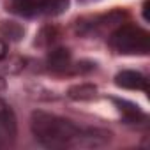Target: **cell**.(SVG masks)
<instances>
[{
  "label": "cell",
  "mask_w": 150,
  "mask_h": 150,
  "mask_svg": "<svg viewBox=\"0 0 150 150\" xmlns=\"http://www.w3.org/2000/svg\"><path fill=\"white\" fill-rule=\"evenodd\" d=\"M30 129L35 139L46 148H78V146H103L111 134L103 129H85L46 111H34Z\"/></svg>",
  "instance_id": "1"
},
{
  "label": "cell",
  "mask_w": 150,
  "mask_h": 150,
  "mask_svg": "<svg viewBox=\"0 0 150 150\" xmlns=\"http://www.w3.org/2000/svg\"><path fill=\"white\" fill-rule=\"evenodd\" d=\"M110 46L120 55H146L150 51V35L136 25H118L110 34Z\"/></svg>",
  "instance_id": "2"
},
{
  "label": "cell",
  "mask_w": 150,
  "mask_h": 150,
  "mask_svg": "<svg viewBox=\"0 0 150 150\" xmlns=\"http://www.w3.org/2000/svg\"><path fill=\"white\" fill-rule=\"evenodd\" d=\"M125 18L124 13L120 11H113L110 14L104 16H96V18H85L80 20L76 23V32L81 35H96V34H104L110 28H117L118 25H122V20Z\"/></svg>",
  "instance_id": "3"
},
{
  "label": "cell",
  "mask_w": 150,
  "mask_h": 150,
  "mask_svg": "<svg viewBox=\"0 0 150 150\" xmlns=\"http://www.w3.org/2000/svg\"><path fill=\"white\" fill-rule=\"evenodd\" d=\"M18 136V124L13 108L0 99V148H9L14 145Z\"/></svg>",
  "instance_id": "4"
},
{
  "label": "cell",
  "mask_w": 150,
  "mask_h": 150,
  "mask_svg": "<svg viewBox=\"0 0 150 150\" xmlns=\"http://www.w3.org/2000/svg\"><path fill=\"white\" fill-rule=\"evenodd\" d=\"M115 83H117V87L127 88V90H143V92L148 90L146 78L141 72H136V71H122V72H118L115 76Z\"/></svg>",
  "instance_id": "5"
},
{
  "label": "cell",
  "mask_w": 150,
  "mask_h": 150,
  "mask_svg": "<svg viewBox=\"0 0 150 150\" xmlns=\"http://www.w3.org/2000/svg\"><path fill=\"white\" fill-rule=\"evenodd\" d=\"M44 6L46 0H11L9 9L18 16L32 18L37 14H44Z\"/></svg>",
  "instance_id": "6"
},
{
  "label": "cell",
  "mask_w": 150,
  "mask_h": 150,
  "mask_svg": "<svg viewBox=\"0 0 150 150\" xmlns=\"http://www.w3.org/2000/svg\"><path fill=\"white\" fill-rule=\"evenodd\" d=\"M48 64L57 72L67 71L71 67V53H69V50H65V48L51 50V53L48 55Z\"/></svg>",
  "instance_id": "7"
},
{
  "label": "cell",
  "mask_w": 150,
  "mask_h": 150,
  "mask_svg": "<svg viewBox=\"0 0 150 150\" xmlns=\"http://www.w3.org/2000/svg\"><path fill=\"white\" fill-rule=\"evenodd\" d=\"M113 103L118 106V111L122 113V117L127 120V122H139L145 118L143 111L139 110V106L129 103V101H120V99H113Z\"/></svg>",
  "instance_id": "8"
},
{
  "label": "cell",
  "mask_w": 150,
  "mask_h": 150,
  "mask_svg": "<svg viewBox=\"0 0 150 150\" xmlns=\"http://www.w3.org/2000/svg\"><path fill=\"white\" fill-rule=\"evenodd\" d=\"M96 87L92 85H78V87H72L69 90V97L71 99H80V101H85V99H92L96 97Z\"/></svg>",
  "instance_id": "9"
},
{
  "label": "cell",
  "mask_w": 150,
  "mask_h": 150,
  "mask_svg": "<svg viewBox=\"0 0 150 150\" xmlns=\"http://www.w3.org/2000/svg\"><path fill=\"white\" fill-rule=\"evenodd\" d=\"M69 6V0H46L44 6V14L48 16H57L60 13H64Z\"/></svg>",
  "instance_id": "10"
},
{
  "label": "cell",
  "mask_w": 150,
  "mask_h": 150,
  "mask_svg": "<svg viewBox=\"0 0 150 150\" xmlns=\"http://www.w3.org/2000/svg\"><path fill=\"white\" fill-rule=\"evenodd\" d=\"M57 37H58L57 28L46 27V28L41 30V34H39V37H37V44H39V46H48V44H51Z\"/></svg>",
  "instance_id": "11"
},
{
  "label": "cell",
  "mask_w": 150,
  "mask_h": 150,
  "mask_svg": "<svg viewBox=\"0 0 150 150\" xmlns=\"http://www.w3.org/2000/svg\"><path fill=\"white\" fill-rule=\"evenodd\" d=\"M2 32H4L6 35H9L11 39H20V37L23 35V28H21L20 25L13 23V21H4V25H2Z\"/></svg>",
  "instance_id": "12"
},
{
  "label": "cell",
  "mask_w": 150,
  "mask_h": 150,
  "mask_svg": "<svg viewBox=\"0 0 150 150\" xmlns=\"http://www.w3.org/2000/svg\"><path fill=\"white\" fill-rule=\"evenodd\" d=\"M6 55H7V46H6V42L2 39H0V60H2Z\"/></svg>",
  "instance_id": "13"
},
{
  "label": "cell",
  "mask_w": 150,
  "mask_h": 150,
  "mask_svg": "<svg viewBox=\"0 0 150 150\" xmlns=\"http://www.w3.org/2000/svg\"><path fill=\"white\" fill-rule=\"evenodd\" d=\"M143 16H145V20H148V0L145 2V6H143Z\"/></svg>",
  "instance_id": "14"
},
{
  "label": "cell",
  "mask_w": 150,
  "mask_h": 150,
  "mask_svg": "<svg viewBox=\"0 0 150 150\" xmlns=\"http://www.w3.org/2000/svg\"><path fill=\"white\" fill-rule=\"evenodd\" d=\"M2 88H4V83H2V81H0V90H2Z\"/></svg>",
  "instance_id": "15"
}]
</instances>
